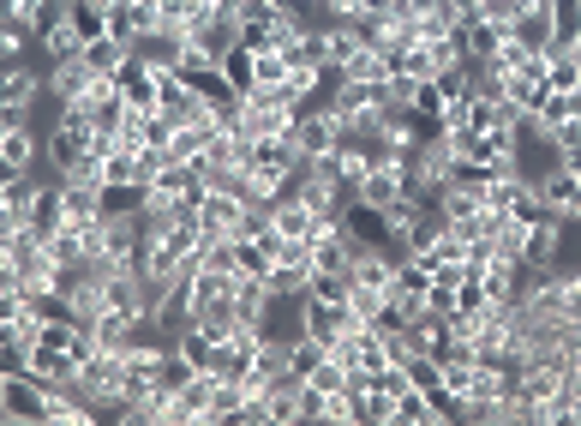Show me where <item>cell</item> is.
<instances>
[{
  "label": "cell",
  "mask_w": 581,
  "mask_h": 426,
  "mask_svg": "<svg viewBox=\"0 0 581 426\" xmlns=\"http://www.w3.org/2000/svg\"><path fill=\"white\" fill-rule=\"evenodd\" d=\"M42 186H49V174H42V169H37V174H12V181H0V234H12V229L31 223Z\"/></svg>",
  "instance_id": "5b68a950"
},
{
  "label": "cell",
  "mask_w": 581,
  "mask_h": 426,
  "mask_svg": "<svg viewBox=\"0 0 581 426\" xmlns=\"http://www.w3.org/2000/svg\"><path fill=\"white\" fill-rule=\"evenodd\" d=\"M324 355H330L324 343H312V336H300V343H294V373H300V378H312V366H318Z\"/></svg>",
  "instance_id": "d6a6232c"
},
{
  "label": "cell",
  "mask_w": 581,
  "mask_h": 426,
  "mask_svg": "<svg viewBox=\"0 0 581 426\" xmlns=\"http://www.w3.org/2000/svg\"><path fill=\"white\" fill-rule=\"evenodd\" d=\"M551 24H558V42H575V31H581V0H551Z\"/></svg>",
  "instance_id": "4dcf8cb0"
},
{
  "label": "cell",
  "mask_w": 581,
  "mask_h": 426,
  "mask_svg": "<svg viewBox=\"0 0 581 426\" xmlns=\"http://www.w3.org/2000/svg\"><path fill=\"white\" fill-rule=\"evenodd\" d=\"M300 163H306V156L294 151V139H258V144H252V174H264V181H276V186L288 181Z\"/></svg>",
  "instance_id": "8fae6325"
},
{
  "label": "cell",
  "mask_w": 581,
  "mask_h": 426,
  "mask_svg": "<svg viewBox=\"0 0 581 426\" xmlns=\"http://www.w3.org/2000/svg\"><path fill=\"white\" fill-rule=\"evenodd\" d=\"M431 313H444V318H456V288H444V283H431V295H426Z\"/></svg>",
  "instance_id": "836d02e7"
},
{
  "label": "cell",
  "mask_w": 581,
  "mask_h": 426,
  "mask_svg": "<svg viewBox=\"0 0 581 426\" xmlns=\"http://www.w3.org/2000/svg\"><path fill=\"white\" fill-rule=\"evenodd\" d=\"M390 7H408V0H390Z\"/></svg>",
  "instance_id": "8d00e7d4"
},
{
  "label": "cell",
  "mask_w": 581,
  "mask_h": 426,
  "mask_svg": "<svg viewBox=\"0 0 581 426\" xmlns=\"http://www.w3.org/2000/svg\"><path fill=\"white\" fill-rule=\"evenodd\" d=\"M37 49V31L31 24H19V19H0V61L7 67H24V54Z\"/></svg>",
  "instance_id": "484cf974"
},
{
  "label": "cell",
  "mask_w": 581,
  "mask_h": 426,
  "mask_svg": "<svg viewBox=\"0 0 581 426\" xmlns=\"http://www.w3.org/2000/svg\"><path fill=\"white\" fill-rule=\"evenodd\" d=\"M540 199H546V211H558V216H581V174H570L558 163L540 181Z\"/></svg>",
  "instance_id": "d6986e66"
},
{
  "label": "cell",
  "mask_w": 581,
  "mask_h": 426,
  "mask_svg": "<svg viewBox=\"0 0 581 426\" xmlns=\"http://www.w3.org/2000/svg\"><path fill=\"white\" fill-rule=\"evenodd\" d=\"M144 211V186H102V216H126Z\"/></svg>",
  "instance_id": "f1b7e54d"
},
{
  "label": "cell",
  "mask_w": 581,
  "mask_h": 426,
  "mask_svg": "<svg viewBox=\"0 0 581 426\" xmlns=\"http://www.w3.org/2000/svg\"><path fill=\"white\" fill-rule=\"evenodd\" d=\"M37 54H42V67H61V61H79L84 54V31L72 19H61V24H49V31L37 37Z\"/></svg>",
  "instance_id": "e0dca14e"
},
{
  "label": "cell",
  "mask_w": 581,
  "mask_h": 426,
  "mask_svg": "<svg viewBox=\"0 0 581 426\" xmlns=\"http://www.w3.org/2000/svg\"><path fill=\"white\" fill-rule=\"evenodd\" d=\"M67 186V223H96L102 216V186L96 181H61Z\"/></svg>",
  "instance_id": "44dd1931"
},
{
  "label": "cell",
  "mask_w": 581,
  "mask_h": 426,
  "mask_svg": "<svg viewBox=\"0 0 581 426\" xmlns=\"http://www.w3.org/2000/svg\"><path fill=\"white\" fill-rule=\"evenodd\" d=\"M49 97V67H7L0 79V126H31V109Z\"/></svg>",
  "instance_id": "7a4b0ae2"
},
{
  "label": "cell",
  "mask_w": 581,
  "mask_h": 426,
  "mask_svg": "<svg viewBox=\"0 0 581 426\" xmlns=\"http://www.w3.org/2000/svg\"><path fill=\"white\" fill-rule=\"evenodd\" d=\"M563 223H570V216H558V211H546L540 223H528V258L521 264L551 271V264H558V246H563Z\"/></svg>",
  "instance_id": "7c38bea8"
},
{
  "label": "cell",
  "mask_w": 581,
  "mask_h": 426,
  "mask_svg": "<svg viewBox=\"0 0 581 426\" xmlns=\"http://www.w3.org/2000/svg\"><path fill=\"white\" fill-rule=\"evenodd\" d=\"M300 420H330V390H318L312 378L300 385Z\"/></svg>",
  "instance_id": "1f68e13d"
},
{
  "label": "cell",
  "mask_w": 581,
  "mask_h": 426,
  "mask_svg": "<svg viewBox=\"0 0 581 426\" xmlns=\"http://www.w3.org/2000/svg\"><path fill=\"white\" fill-rule=\"evenodd\" d=\"M96 84V72L84 67V54L79 61H61V67H49V97H54V109H67V102H79L84 91Z\"/></svg>",
  "instance_id": "ac0fdd59"
},
{
  "label": "cell",
  "mask_w": 581,
  "mask_h": 426,
  "mask_svg": "<svg viewBox=\"0 0 581 426\" xmlns=\"http://www.w3.org/2000/svg\"><path fill=\"white\" fill-rule=\"evenodd\" d=\"M192 378H198V366H192V355H186L181 343H174L169 355L156 361V385H162V390H186Z\"/></svg>",
  "instance_id": "d4e9b609"
},
{
  "label": "cell",
  "mask_w": 581,
  "mask_h": 426,
  "mask_svg": "<svg viewBox=\"0 0 581 426\" xmlns=\"http://www.w3.org/2000/svg\"><path fill=\"white\" fill-rule=\"evenodd\" d=\"M42 169V139L37 126H0V181Z\"/></svg>",
  "instance_id": "8992f818"
},
{
  "label": "cell",
  "mask_w": 581,
  "mask_h": 426,
  "mask_svg": "<svg viewBox=\"0 0 581 426\" xmlns=\"http://www.w3.org/2000/svg\"><path fill=\"white\" fill-rule=\"evenodd\" d=\"M258 336L264 343H282V348H294L306 336V288L300 295H276L271 288V301H264V313H258Z\"/></svg>",
  "instance_id": "3957f363"
},
{
  "label": "cell",
  "mask_w": 581,
  "mask_h": 426,
  "mask_svg": "<svg viewBox=\"0 0 581 426\" xmlns=\"http://www.w3.org/2000/svg\"><path fill=\"white\" fill-rule=\"evenodd\" d=\"M0 415L7 426H49V385L24 366H0Z\"/></svg>",
  "instance_id": "6da1fadb"
},
{
  "label": "cell",
  "mask_w": 581,
  "mask_h": 426,
  "mask_svg": "<svg viewBox=\"0 0 581 426\" xmlns=\"http://www.w3.org/2000/svg\"><path fill=\"white\" fill-rule=\"evenodd\" d=\"M241 223H246V204L234 193H204V204H198V234L204 241H234Z\"/></svg>",
  "instance_id": "52a82bcc"
},
{
  "label": "cell",
  "mask_w": 581,
  "mask_h": 426,
  "mask_svg": "<svg viewBox=\"0 0 581 426\" xmlns=\"http://www.w3.org/2000/svg\"><path fill=\"white\" fill-rule=\"evenodd\" d=\"M581 114V97H563V91H546V102H540V114H533V121H540L546 132H558L563 121H575Z\"/></svg>",
  "instance_id": "4316f807"
},
{
  "label": "cell",
  "mask_w": 581,
  "mask_h": 426,
  "mask_svg": "<svg viewBox=\"0 0 581 426\" xmlns=\"http://www.w3.org/2000/svg\"><path fill=\"white\" fill-rule=\"evenodd\" d=\"M456 7H461V19H468V12H480V7H486V0H456Z\"/></svg>",
  "instance_id": "e575fe53"
},
{
  "label": "cell",
  "mask_w": 581,
  "mask_h": 426,
  "mask_svg": "<svg viewBox=\"0 0 581 426\" xmlns=\"http://www.w3.org/2000/svg\"><path fill=\"white\" fill-rule=\"evenodd\" d=\"M222 72H228V84H234L241 97L258 91V61H252V49H246V42H234V49L222 54Z\"/></svg>",
  "instance_id": "cb8c5ba5"
},
{
  "label": "cell",
  "mask_w": 581,
  "mask_h": 426,
  "mask_svg": "<svg viewBox=\"0 0 581 426\" xmlns=\"http://www.w3.org/2000/svg\"><path fill=\"white\" fill-rule=\"evenodd\" d=\"M114 84L126 91V102L139 114H162V97H156V67L151 61H139V54H126V67L114 72Z\"/></svg>",
  "instance_id": "30bf717a"
},
{
  "label": "cell",
  "mask_w": 581,
  "mask_h": 426,
  "mask_svg": "<svg viewBox=\"0 0 581 426\" xmlns=\"http://www.w3.org/2000/svg\"><path fill=\"white\" fill-rule=\"evenodd\" d=\"M288 139H294V151H300V156H330L336 144L348 139V126H342L336 114L324 109V102H312V109L294 114V132H288Z\"/></svg>",
  "instance_id": "277c9868"
},
{
  "label": "cell",
  "mask_w": 581,
  "mask_h": 426,
  "mask_svg": "<svg viewBox=\"0 0 581 426\" xmlns=\"http://www.w3.org/2000/svg\"><path fill=\"white\" fill-rule=\"evenodd\" d=\"M354 253H360V241H354L348 223H324L318 241H312V264L318 271H354Z\"/></svg>",
  "instance_id": "9c48e42d"
},
{
  "label": "cell",
  "mask_w": 581,
  "mask_h": 426,
  "mask_svg": "<svg viewBox=\"0 0 581 426\" xmlns=\"http://www.w3.org/2000/svg\"><path fill=\"white\" fill-rule=\"evenodd\" d=\"M426 295H431V271H426V264H414V258H401L396 276H390V301L414 318L426 306Z\"/></svg>",
  "instance_id": "5bb4252c"
},
{
  "label": "cell",
  "mask_w": 581,
  "mask_h": 426,
  "mask_svg": "<svg viewBox=\"0 0 581 426\" xmlns=\"http://www.w3.org/2000/svg\"><path fill=\"white\" fill-rule=\"evenodd\" d=\"M67 223V186H61V174H54L49 186H42V199H37V211H31V229H42V234H54Z\"/></svg>",
  "instance_id": "603a6c76"
},
{
  "label": "cell",
  "mask_w": 581,
  "mask_h": 426,
  "mask_svg": "<svg viewBox=\"0 0 581 426\" xmlns=\"http://www.w3.org/2000/svg\"><path fill=\"white\" fill-rule=\"evenodd\" d=\"M102 186H144L139 181V151H114L102 163Z\"/></svg>",
  "instance_id": "83f0119b"
},
{
  "label": "cell",
  "mask_w": 581,
  "mask_h": 426,
  "mask_svg": "<svg viewBox=\"0 0 581 426\" xmlns=\"http://www.w3.org/2000/svg\"><path fill=\"white\" fill-rule=\"evenodd\" d=\"M132 54H139V61H151L156 72H174L192 54V42L186 37H169V31H144L139 42H132Z\"/></svg>",
  "instance_id": "2e32d148"
},
{
  "label": "cell",
  "mask_w": 581,
  "mask_h": 426,
  "mask_svg": "<svg viewBox=\"0 0 581 426\" xmlns=\"http://www.w3.org/2000/svg\"><path fill=\"white\" fill-rule=\"evenodd\" d=\"M444 415H438V403H431V390H420V385H408L396 396V420L390 426H438Z\"/></svg>",
  "instance_id": "ffe728a7"
},
{
  "label": "cell",
  "mask_w": 581,
  "mask_h": 426,
  "mask_svg": "<svg viewBox=\"0 0 581 426\" xmlns=\"http://www.w3.org/2000/svg\"><path fill=\"white\" fill-rule=\"evenodd\" d=\"M510 42H521V49H551V42H558V24H551V7H521L516 12V24H510Z\"/></svg>",
  "instance_id": "9a60e30c"
},
{
  "label": "cell",
  "mask_w": 581,
  "mask_h": 426,
  "mask_svg": "<svg viewBox=\"0 0 581 426\" xmlns=\"http://www.w3.org/2000/svg\"><path fill=\"white\" fill-rule=\"evenodd\" d=\"M24 7V0H0V19H12V12H19Z\"/></svg>",
  "instance_id": "d590c367"
},
{
  "label": "cell",
  "mask_w": 581,
  "mask_h": 426,
  "mask_svg": "<svg viewBox=\"0 0 581 426\" xmlns=\"http://www.w3.org/2000/svg\"><path fill=\"white\" fill-rule=\"evenodd\" d=\"M271 223H276L282 234H288V241H318L324 216L312 211V204H306L300 193H294V199H276V204H271Z\"/></svg>",
  "instance_id": "4fadbf2b"
},
{
  "label": "cell",
  "mask_w": 581,
  "mask_h": 426,
  "mask_svg": "<svg viewBox=\"0 0 581 426\" xmlns=\"http://www.w3.org/2000/svg\"><path fill=\"white\" fill-rule=\"evenodd\" d=\"M126 42H114V37H96V42H84V67L96 72V79H114V72L126 67Z\"/></svg>",
  "instance_id": "7402d4cb"
},
{
  "label": "cell",
  "mask_w": 581,
  "mask_h": 426,
  "mask_svg": "<svg viewBox=\"0 0 581 426\" xmlns=\"http://www.w3.org/2000/svg\"><path fill=\"white\" fill-rule=\"evenodd\" d=\"M348 306H354V313H360V318H366V325H371V318H378V313H384V306H390V288H366V283H354V295H348Z\"/></svg>",
  "instance_id": "f546056e"
},
{
  "label": "cell",
  "mask_w": 581,
  "mask_h": 426,
  "mask_svg": "<svg viewBox=\"0 0 581 426\" xmlns=\"http://www.w3.org/2000/svg\"><path fill=\"white\" fill-rule=\"evenodd\" d=\"M24 373H31V378H42V385H72V378H79L84 366L72 361V348H61L54 336H42V343L31 348V355H24Z\"/></svg>",
  "instance_id": "ba28073f"
}]
</instances>
